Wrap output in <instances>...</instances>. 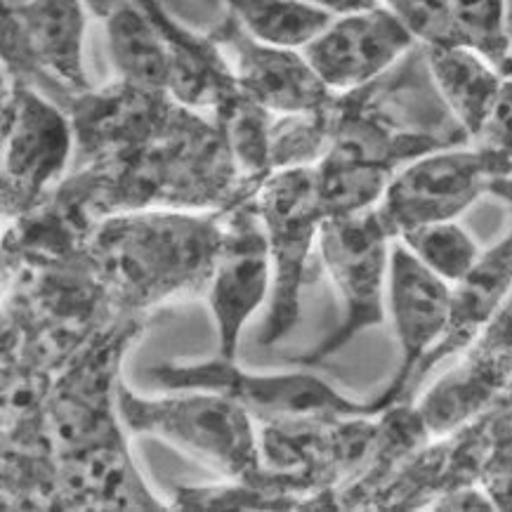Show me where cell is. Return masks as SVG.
<instances>
[{
    "label": "cell",
    "mask_w": 512,
    "mask_h": 512,
    "mask_svg": "<svg viewBox=\"0 0 512 512\" xmlns=\"http://www.w3.org/2000/svg\"><path fill=\"white\" fill-rule=\"evenodd\" d=\"M168 397H140L118 385V413L126 428L152 435L192 454L227 477H248L260 468V444L251 413L220 392L170 390Z\"/></svg>",
    "instance_id": "obj_1"
},
{
    "label": "cell",
    "mask_w": 512,
    "mask_h": 512,
    "mask_svg": "<svg viewBox=\"0 0 512 512\" xmlns=\"http://www.w3.org/2000/svg\"><path fill=\"white\" fill-rule=\"evenodd\" d=\"M395 239L378 206L350 215H326L317 244L321 260L338 288L343 319L331 336L298 359L300 366L321 364L361 331L383 324Z\"/></svg>",
    "instance_id": "obj_2"
},
{
    "label": "cell",
    "mask_w": 512,
    "mask_h": 512,
    "mask_svg": "<svg viewBox=\"0 0 512 512\" xmlns=\"http://www.w3.org/2000/svg\"><path fill=\"white\" fill-rule=\"evenodd\" d=\"M258 215L272 258V293L260 343L274 345L298 324L307 258L314 241H319L321 222L326 218L319 170L291 166L269 175L258 192Z\"/></svg>",
    "instance_id": "obj_3"
},
{
    "label": "cell",
    "mask_w": 512,
    "mask_h": 512,
    "mask_svg": "<svg viewBox=\"0 0 512 512\" xmlns=\"http://www.w3.org/2000/svg\"><path fill=\"white\" fill-rule=\"evenodd\" d=\"M149 378L166 390L220 392L267 425L361 418L378 413L373 402H354L312 373H251L222 354L220 359H208L201 364L154 366L149 369Z\"/></svg>",
    "instance_id": "obj_4"
},
{
    "label": "cell",
    "mask_w": 512,
    "mask_h": 512,
    "mask_svg": "<svg viewBox=\"0 0 512 512\" xmlns=\"http://www.w3.org/2000/svg\"><path fill=\"white\" fill-rule=\"evenodd\" d=\"M510 175L512 154L484 142L420 154L395 170L378 210L392 234L399 236L428 222L456 220Z\"/></svg>",
    "instance_id": "obj_5"
},
{
    "label": "cell",
    "mask_w": 512,
    "mask_h": 512,
    "mask_svg": "<svg viewBox=\"0 0 512 512\" xmlns=\"http://www.w3.org/2000/svg\"><path fill=\"white\" fill-rule=\"evenodd\" d=\"M385 305L399 343V369L387 390L373 402L378 411L402 397L411 380L420 376L425 359L442 343L454 312V286L437 277L395 239Z\"/></svg>",
    "instance_id": "obj_6"
},
{
    "label": "cell",
    "mask_w": 512,
    "mask_h": 512,
    "mask_svg": "<svg viewBox=\"0 0 512 512\" xmlns=\"http://www.w3.org/2000/svg\"><path fill=\"white\" fill-rule=\"evenodd\" d=\"M416 36L385 5L336 15L303 55L331 93L359 90L395 67Z\"/></svg>",
    "instance_id": "obj_7"
},
{
    "label": "cell",
    "mask_w": 512,
    "mask_h": 512,
    "mask_svg": "<svg viewBox=\"0 0 512 512\" xmlns=\"http://www.w3.org/2000/svg\"><path fill=\"white\" fill-rule=\"evenodd\" d=\"M272 293V258L258 210H239L215 246L208 305L218 324L220 354L234 359L239 336Z\"/></svg>",
    "instance_id": "obj_8"
},
{
    "label": "cell",
    "mask_w": 512,
    "mask_h": 512,
    "mask_svg": "<svg viewBox=\"0 0 512 512\" xmlns=\"http://www.w3.org/2000/svg\"><path fill=\"white\" fill-rule=\"evenodd\" d=\"M71 152L64 116L29 90H17L3 116L5 199L31 201L62 173Z\"/></svg>",
    "instance_id": "obj_9"
},
{
    "label": "cell",
    "mask_w": 512,
    "mask_h": 512,
    "mask_svg": "<svg viewBox=\"0 0 512 512\" xmlns=\"http://www.w3.org/2000/svg\"><path fill=\"white\" fill-rule=\"evenodd\" d=\"M220 41L234 57V78L239 90L262 109L279 114H312L331 95L303 50L274 48L255 41L232 17L220 31Z\"/></svg>",
    "instance_id": "obj_10"
},
{
    "label": "cell",
    "mask_w": 512,
    "mask_h": 512,
    "mask_svg": "<svg viewBox=\"0 0 512 512\" xmlns=\"http://www.w3.org/2000/svg\"><path fill=\"white\" fill-rule=\"evenodd\" d=\"M5 38L22 45L57 81L83 90L88 85L83 67L85 3L83 0H29L24 8L5 10Z\"/></svg>",
    "instance_id": "obj_11"
},
{
    "label": "cell",
    "mask_w": 512,
    "mask_h": 512,
    "mask_svg": "<svg viewBox=\"0 0 512 512\" xmlns=\"http://www.w3.org/2000/svg\"><path fill=\"white\" fill-rule=\"evenodd\" d=\"M491 194L503 199L510 206V232L503 241L484 253L475 265V269L465 277L461 284L454 286V312H451V324L446 328L442 338L428 359H425L420 376L430 371L439 359L446 354L461 350L465 343L494 317V312L501 307L505 295L512 288V175L498 180L491 187Z\"/></svg>",
    "instance_id": "obj_12"
},
{
    "label": "cell",
    "mask_w": 512,
    "mask_h": 512,
    "mask_svg": "<svg viewBox=\"0 0 512 512\" xmlns=\"http://www.w3.org/2000/svg\"><path fill=\"white\" fill-rule=\"evenodd\" d=\"M425 62L444 104L470 140H477L503 90V71L463 45H425Z\"/></svg>",
    "instance_id": "obj_13"
},
{
    "label": "cell",
    "mask_w": 512,
    "mask_h": 512,
    "mask_svg": "<svg viewBox=\"0 0 512 512\" xmlns=\"http://www.w3.org/2000/svg\"><path fill=\"white\" fill-rule=\"evenodd\" d=\"M107 43L111 62L123 81L147 90L168 88V43L137 0H123L107 17Z\"/></svg>",
    "instance_id": "obj_14"
},
{
    "label": "cell",
    "mask_w": 512,
    "mask_h": 512,
    "mask_svg": "<svg viewBox=\"0 0 512 512\" xmlns=\"http://www.w3.org/2000/svg\"><path fill=\"white\" fill-rule=\"evenodd\" d=\"M232 17L255 41L303 50L331 24L333 15L303 0H227Z\"/></svg>",
    "instance_id": "obj_15"
},
{
    "label": "cell",
    "mask_w": 512,
    "mask_h": 512,
    "mask_svg": "<svg viewBox=\"0 0 512 512\" xmlns=\"http://www.w3.org/2000/svg\"><path fill=\"white\" fill-rule=\"evenodd\" d=\"M317 170L326 215H350L376 208L395 175V170L383 163L347 159L331 152Z\"/></svg>",
    "instance_id": "obj_16"
},
{
    "label": "cell",
    "mask_w": 512,
    "mask_h": 512,
    "mask_svg": "<svg viewBox=\"0 0 512 512\" xmlns=\"http://www.w3.org/2000/svg\"><path fill=\"white\" fill-rule=\"evenodd\" d=\"M425 267L451 286L461 284L482 258V248L456 220L428 222L397 236Z\"/></svg>",
    "instance_id": "obj_17"
},
{
    "label": "cell",
    "mask_w": 512,
    "mask_h": 512,
    "mask_svg": "<svg viewBox=\"0 0 512 512\" xmlns=\"http://www.w3.org/2000/svg\"><path fill=\"white\" fill-rule=\"evenodd\" d=\"M451 45H463L501 69L512 48L505 0H451Z\"/></svg>",
    "instance_id": "obj_18"
},
{
    "label": "cell",
    "mask_w": 512,
    "mask_h": 512,
    "mask_svg": "<svg viewBox=\"0 0 512 512\" xmlns=\"http://www.w3.org/2000/svg\"><path fill=\"white\" fill-rule=\"evenodd\" d=\"M227 133L232 142L234 154L239 156V163L246 168H262L267 161V130L265 116L267 109H262L258 102L246 97L239 90V102H229L227 107Z\"/></svg>",
    "instance_id": "obj_19"
},
{
    "label": "cell",
    "mask_w": 512,
    "mask_h": 512,
    "mask_svg": "<svg viewBox=\"0 0 512 512\" xmlns=\"http://www.w3.org/2000/svg\"><path fill=\"white\" fill-rule=\"evenodd\" d=\"M423 45H451V0H380Z\"/></svg>",
    "instance_id": "obj_20"
},
{
    "label": "cell",
    "mask_w": 512,
    "mask_h": 512,
    "mask_svg": "<svg viewBox=\"0 0 512 512\" xmlns=\"http://www.w3.org/2000/svg\"><path fill=\"white\" fill-rule=\"evenodd\" d=\"M479 140L491 144V147L508 149L512 154V78H505L496 107L491 111L487 128L479 135Z\"/></svg>",
    "instance_id": "obj_21"
},
{
    "label": "cell",
    "mask_w": 512,
    "mask_h": 512,
    "mask_svg": "<svg viewBox=\"0 0 512 512\" xmlns=\"http://www.w3.org/2000/svg\"><path fill=\"white\" fill-rule=\"evenodd\" d=\"M437 508L444 510H491L494 508V501L487 494L477 489H458L451 496L442 498L437 503Z\"/></svg>",
    "instance_id": "obj_22"
},
{
    "label": "cell",
    "mask_w": 512,
    "mask_h": 512,
    "mask_svg": "<svg viewBox=\"0 0 512 512\" xmlns=\"http://www.w3.org/2000/svg\"><path fill=\"white\" fill-rule=\"evenodd\" d=\"M303 3L331 12V15L336 17V15H347V12L369 10L373 5H378L380 0H303Z\"/></svg>",
    "instance_id": "obj_23"
},
{
    "label": "cell",
    "mask_w": 512,
    "mask_h": 512,
    "mask_svg": "<svg viewBox=\"0 0 512 512\" xmlns=\"http://www.w3.org/2000/svg\"><path fill=\"white\" fill-rule=\"evenodd\" d=\"M85 5H90V8H93L97 15H104V17H109L111 12H114L118 5L123 3V0H83Z\"/></svg>",
    "instance_id": "obj_24"
},
{
    "label": "cell",
    "mask_w": 512,
    "mask_h": 512,
    "mask_svg": "<svg viewBox=\"0 0 512 512\" xmlns=\"http://www.w3.org/2000/svg\"><path fill=\"white\" fill-rule=\"evenodd\" d=\"M501 71H503L505 78H512V48H510V52H508V57H505Z\"/></svg>",
    "instance_id": "obj_25"
},
{
    "label": "cell",
    "mask_w": 512,
    "mask_h": 512,
    "mask_svg": "<svg viewBox=\"0 0 512 512\" xmlns=\"http://www.w3.org/2000/svg\"><path fill=\"white\" fill-rule=\"evenodd\" d=\"M508 3V15H510V29H512V0H505Z\"/></svg>",
    "instance_id": "obj_26"
}]
</instances>
